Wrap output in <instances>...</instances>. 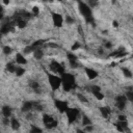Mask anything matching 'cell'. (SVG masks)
<instances>
[{"label":"cell","mask_w":133,"mask_h":133,"mask_svg":"<svg viewBox=\"0 0 133 133\" xmlns=\"http://www.w3.org/2000/svg\"><path fill=\"white\" fill-rule=\"evenodd\" d=\"M3 124L4 125H8V124H11V121H10V119L8 118H3Z\"/></svg>","instance_id":"34"},{"label":"cell","mask_w":133,"mask_h":133,"mask_svg":"<svg viewBox=\"0 0 133 133\" xmlns=\"http://www.w3.org/2000/svg\"><path fill=\"white\" fill-rule=\"evenodd\" d=\"M126 98L128 101H131L133 102V91H129L126 93Z\"/></svg>","instance_id":"28"},{"label":"cell","mask_w":133,"mask_h":133,"mask_svg":"<svg viewBox=\"0 0 133 133\" xmlns=\"http://www.w3.org/2000/svg\"><path fill=\"white\" fill-rule=\"evenodd\" d=\"M16 22L14 21H8V23H5L1 26V33L2 34H5V33H8L12 29H13V26Z\"/></svg>","instance_id":"11"},{"label":"cell","mask_w":133,"mask_h":133,"mask_svg":"<svg viewBox=\"0 0 133 133\" xmlns=\"http://www.w3.org/2000/svg\"><path fill=\"white\" fill-rule=\"evenodd\" d=\"M127 98H126V96H118L117 98H116V106L120 109V110H124L126 107V103H127Z\"/></svg>","instance_id":"8"},{"label":"cell","mask_w":133,"mask_h":133,"mask_svg":"<svg viewBox=\"0 0 133 133\" xmlns=\"http://www.w3.org/2000/svg\"><path fill=\"white\" fill-rule=\"evenodd\" d=\"M29 133H43V131H42L41 128H39V127H37V126H32Z\"/></svg>","instance_id":"25"},{"label":"cell","mask_w":133,"mask_h":133,"mask_svg":"<svg viewBox=\"0 0 133 133\" xmlns=\"http://www.w3.org/2000/svg\"><path fill=\"white\" fill-rule=\"evenodd\" d=\"M113 27H118V26H119V23H118V21H113Z\"/></svg>","instance_id":"38"},{"label":"cell","mask_w":133,"mask_h":133,"mask_svg":"<svg viewBox=\"0 0 133 133\" xmlns=\"http://www.w3.org/2000/svg\"><path fill=\"white\" fill-rule=\"evenodd\" d=\"M93 126L92 125H90V126H86L85 127V131H87V132H90V131H93Z\"/></svg>","instance_id":"36"},{"label":"cell","mask_w":133,"mask_h":133,"mask_svg":"<svg viewBox=\"0 0 133 133\" xmlns=\"http://www.w3.org/2000/svg\"><path fill=\"white\" fill-rule=\"evenodd\" d=\"M100 112H101V114H102L103 118L107 119V118L109 117V114H110L111 110H110L109 107H100Z\"/></svg>","instance_id":"17"},{"label":"cell","mask_w":133,"mask_h":133,"mask_svg":"<svg viewBox=\"0 0 133 133\" xmlns=\"http://www.w3.org/2000/svg\"><path fill=\"white\" fill-rule=\"evenodd\" d=\"M91 92L93 93V95L95 96L96 99L98 100H103L104 99V95L101 93V87L98 85H92L91 86Z\"/></svg>","instance_id":"10"},{"label":"cell","mask_w":133,"mask_h":133,"mask_svg":"<svg viewBox=\"0 0 133 133\" xmlns=\"http://www.w3.org/2000/svg\"><path fill=\"white\" fill-rule=\"evenodd\" d=\"M132 21H133V18H132Z\"/></svg>","instance_id":"40"},{"label":"cell","mask_w":133,"mask_h":133,"mask_svg":"<svg viewBox=\"0 0 133 133\" xmlns=\"http://www.w3.org/2000/svg\"><path fill=\"white\" fill-rule=\"evenodd\" d=\"M66 113H67V119L69 124H72L77 120L79 116V110L77 108H69V110Z\"/></svg>","instance_id":"6"},{"label":"cell","mask_w":133,"mask_h":133,"mask_svg":"<svg viewBox=\"0 0 133 133\" xmlns=\"http://www.w3.org/2000/svg\"><path fill=\"white\" fill-rule=\"evenodd\" d=\"M78 99L80 100L81 102H84V103H86V102H87V99L85 98V97H84L83 95H81V94H78Z\"/></svg>","instance_id":"31"},{"label":"cell","mask_w":133,"mask_h":133,"mask_svg":"<svg viewBox=\"0 0 133 133\" xmlns=\"http://www.w3.org/2000/svg\"><path fill=\"white\" fill-rule=\"evenodd\" d=\"M82 125H83L84 127L92 125V120L88 118L87 116H85V114H83V117H82Z\"/></svg>","instance_id":"20"},{"label":"cell","mask_w":133,"mask_h":133,"mask_svg":"<svg viewBox=\"0 0 133 133\" xmlns=\"http://www.w3.org/2000/svg\"><path fill=\"white\" fill-rule=\"evenodd\" d=\"M78 7H79V12L80 14L84 17V19L87 23H93L94 24V18L92 15V8L90 5H87L85 2L79 1L78 2Z\"/></svg>","instance_id":"2"},{"label":"cell","mask_w":133,"mask_h":133,"mask_svg":"<svg viewBox=\"0 0 133 133\" xmlns=\"http://www.w3.org/2000/svg\"><path fill=\"white\" fill-rule=\"evenodd\" d=\"M126 54H127L126 51H124L123 49H119V50H117V51H113L112 53H110L109 56H112V57H117V58H119V57H123V56H125Z\"/></svg>","instance_id":"15"},{"label":"cell","mask_w":133,"mask_h":133,"mask_svg":"<svg viewBox=\"0 0 133 133\" xmlns=\"http://www.w3.org/2000/svg\"><path fill=\"white\" fill-rule=\"evenodd\" d=\"M25 73V69L22 68V67H17V70H16V75L17 76H22L23 74Z\"/></svg>","instance_id":"24"},{"label":"cell","mask_w":133,"mask_h":133,"mask_svg":"<svg viewBox=\"0 0 133 133\" xmlns=\"http://www.w3.org/2000/svg\"><path fill=\"white\" fill-rule=\"evenodd\" d=\"M1 111H2V114H3V118H10L12 116V108L7 105L3 106Z\"/></svg>","instance_id":"16"},{"label":"cell","mask_w":133,"mask_h":133,"mask_svg":"<svg viewBox=\"0 0 133 133\" xmlns=\"http://www.w3.org/2000/svg\"><path fill=\"white\" fill-rule=\"evenodd\" d=\"M33 51H34V49L32 48V46H27V47L24 48L23 53H24V54H29V53H31V52H33Z\"/></svg>","instance_id":"26"},{"label":"cell","mask_w":133,"mask_h":133,"mask_svg":"<svg viewBox=\"0 0 133 133\" xmlns=\"http://www.w3.org/2000/svg\"><path fill=\"white\" fill-rule=\"evenodd\" d=\"M16 61H17L18 65H21V66L27 65V59L25 58V56L22 54V53H17V55H16Z\"/></svg>","instance_id":"14"},{"label":"cell","mask_w":133,"mask_h":133,"mask_svg":"<svg viewBox=\"0 0 133 133\" xmlns=\"http://www.w3.org/2000/svg\"><path fill=\"white\" fill-rule=\"evenodd\" d=\"M61 86L65 92H70L76 88V80L74 75L70 73H65L61 75Z\"/></svg>","instance_id":"1"},{"label":"cell","mask_w":133,"mask_h":133,"mask_svg":"<svg viewBox=\"0 0 133 133\" xmlns=\"http://www.w3.org/2000/svg\"><path fill=\"white\" fill-rule=\"evenodd\" d=\"M50 70L52 71V72H54L55 74H58V75H63L66 73V71H65V67L59 64L58 61L56 60H53L51 61V64H50Z\"/></svg>","instance_id":"5"},{"label":"cell","mask_w":133,"mask_h":133,"mask_svg":"<svg viewBox=\"0 0 133 133\" xmlns=\"http://www.w3.org/2000/svg\"><path fill=\"white\" fill-rule=\"evenodd\" d=\"M11 126H12L13 130H18L20 128V122L18 121L16 118H13L11 120Z\"/></svg>","instance_id":"18"},{"label":"cell","mask_w":133,"mask_h":133,"mask_svg":"<svg viewBox=\"0 0 133 133\" xmlns=\"http://www.w3.org/2000/svg\"><path fill=\"white\" fill-rule=\"evenodd\" d=\"M6 70L8 71V72H11V73H16L17 67H16L15 64H13V63H8V64L6 65Z\"/></svg>","instance_id":"21"},{"label":"cell","mask_w":133,"mask_h":133,"mask_svg":"<svg viewBox=\"0 0 133 133\" xmlns=\"http://www.w3.org/2000/svg\"><path fill=\"white\" fill-rule=\"evenodd\" d=\"M43 123L47 129H53L57 126V121L49 114H44L43 116Z\"/></svg>","instance_id":"4"},{"label":"cell","mask_w":133,"mask_h":133,"mask_svg":"<svg viewBox=\"0 0 133 133\" xmlns=\"http://www.w3.org/2000/svg\"><path fill=\"white\" fill-rule=\"evenodd\" d=\"M66 21H67L68 24H73V23L75 22L74 19H72V18H71L70 16H67V17H66Z\"/></svg>","instance_id":"32"},{"label":"cell","mask_w":133,"mask_h":133,"mask_svg":"<svg viewBox=\"0 0 133 133\" xmlns=\"http://www.w3.org/2000/svg\"><path fill=\"white\" fill-rule=\"evenodd\" d=\"M85 73H86L87 78L91 79V80H93V79L98 77V72L95 71L94 69H91V68H85Z\"/></svg>","instance_id":"13"},{"label":"cell","mask_w":133,"mask_h":133,"mask_svg":"<svg viewBox=\"0 0 133 133\" xmlns=\"http://www.w3.org/2000/svg\"><path fill=\"white\" fill-rule=\"evenodd\" d=\"M111 46H112V45H111V43H110V42H107V43L105 44V47H106V48H108V49H110Z\"/></svg>","instance_id":"37"},{"label":"cell","mask_w":133,"mask_h":133,"mask_svg":"<svg viewBox=\"0 0 133 133\" xmlns=\"http://www.w3.org/2000/svg\"><path fill=\"white\" fill-rule=\"evenodd\" d=\"M54 105H55V107L58 109V111L61 112V113H65V112H67L69 110V104L66 101L55 100L54 101Z\"/></svg>","instance_id":"7"},{"label":"cell","mask_w":133,"mask_h":133,"mask_svg":"<svg viewBox=\"0 0 133 133\" xmlns=\"http://www.w3.org/2000/svg\"><path fill=\"white\" fill-rule=\"evenodd\" d=\"M119 121L120 122H123V121H127L126 120V116H124V114H121V116H119Z\"/></svg>","instance_id":"35"},{"label":"cell","mask_w":133,"mask_h":133,"mask_svg":"<svg viewBox=\"0 0 133 133\" xmlns=\"http://www.w3.org/2000/svg\"><path fill=\"white\" fill-rule=\"evenodd\" d=\"M77 133H86L85 131H82V130H80V129H78L77 130Z\"/></svg>","instance_id":"39"},{"label":"cell","mask_w":133,"mask_h":133,"mask_svg":"<svg viewBox=\"0 0 133 133\" xmlns=\"http://www.w3.org/2000/svg\"><path fill=\"white\" fill-rule=\"evenodd\" d=\"M68 60L69 61H76L77 60V56L75 54H73V53H68Z\"/></svg>","instance_id":"27"},{"label":"cell","mask_w":133,"mask_h":133,"mask_svg":"<svg viewBox=\"0 0 133 133\" xmlns=\"http://www.w3.org/2000/svg\"><path fill=\"white\" fill-rule=\"evenodd\" d=\"M3 53H4V54H6V55L11 54V53H12V48H11L10 46H5V47H3Z\"/></svg>","instance_id":"29"},{"label":"cell","mask_w":133,"mask_h":133,"mask_svg":"<svg viewBox=\"0 0 133 133\" xmlns=\"http://www.w3.org/2000/svg\"><path fill=\"white\" fill-rule=\"evenodd\" d=\"M52 20H53V24H54L55 27H61V26H63L64 19H63V16L60 14L53 13L52 14Z\"/></svg>","instance_id":"9"},{"label":"cell","mask_w":133,"mask_h":133,"mask_svg":"<svg viewBox=\"0 0 133 133\" xmlns=\"http://www.w3.org/2000/svg\"><path fill=\"white\" fill-rule=\"evenodd\" d=\"M122 72H123L124 76L127 77V78H131V77H132L131 71H130L129 69H127V68H123V69H122Z\"/></svg>","instance_id":"23"},{"label":"cell","mask_w":133,"mask_h":133,"mask_svg":"<svg viewBox=\"0 0 133 133\" xmlns=\"http://www.w3.org/2000/svg\"><path fill=\"white\" fill-rule=\"evenodd\" d=\"M39 13H40V10H39V7H38V6L32 7V15H33V16H38Z\"/></svg>","instance_id":"30"},{"label":"cell","mask_w":133,"mask_h":133,"mask_svg":"<svg viewBox=\"0 0 133 133\" xmlns=\"http://www.w3.org/2000/svg\"><path fill=\"white\" fill-rule=\"evenodd\" d=\"M79 47H80V45H79V43H77V42H76V43L74 44V45L72 46V50H73V51H75V50H77Z\"/></svg>","instance_id":"33"},{"label":"cell","mask_w":133,"mask_h":133,"mask_svg":"<svg viewBox=\"0 0 133 133\" xmlns=\"http://www.w3.org/2000/svg\"><path fill=\"white\" fill-rule=\"evenodd\" d=\"M30 86H31V88L35 92V93H39V91H40V84L37 82V81H32L31 83H30Z\"/></svg>","instance_id":"22"},{"label":"cell","mask_w":133,"mask_h":133,"mask_svg":"<svg viewBox=\"0 0 133 133\" xmlns=\"http://www.w3.org/2000/svg\"><path fill=\"white\" fill-rule=\"evenodd\" d=\"M33 56H34L35 59H41V58L44 56V52H43L42 48H40V49H35V50L33 51Z\"/></svg>","instance_id":"19"},{"label":"cell","mask_w":133,"mask_h":133,"mask_svg":"<svg viewBox=\"0 0 133 133\" xmlns=\"http://www.w3.org/2000/svg\"><path fill=\"white\" fill-rule=\"evenodd\" d=\"M34 106H35V103L31 102V101H26L23 103L22 105V111L23 112H28L30 111L32 108H34Z\"/></svg>","instance_id":"12"},{"label":"cell","mask_w":133,"mask_h":133,"mask_svg":"<svg viewBox=\"0 0 133 133\" xmlns=\"http://www.w3.org/2000/svg\"><path fill=\"white\" fill-rule=\"evenodd\" d=\"M48 81L50 83V86L53 91H56L61 86V77H58L56 75L49 74L48 75Z\"/></svg>","instance_id":"3"}]
</instances>
